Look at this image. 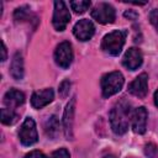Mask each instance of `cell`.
I'll list each match as a JSON object with an SVG mask.
<instances>
[{"label": "cell", "mask_w": 158, "mask_h": 158, "mask_svg": "<svg viewBox=\"0 0 158 158\" xmlns=\"http://www.w3.org/2000/svg\"><path fill=\"white\" fill-rule=\"evenodd\" d=\"M132 112L133 111L131 109V104L125 98H122L114 105L110 111V125L116 135H123L127 131Z\"/></svg>", "instance_id": "6da1fadb"}, {"label": "cell", "mask_w": 158, "mask_h": 158, "mask_svg": "<svg viewBox=\"0 0 158 158\" xmlns=\"http://www.w3.org/2000/svg\"><path fill=\"white\" fill-rule=\"evenodd\" d=\"M126 36H127L126 30H115L105 35L101 41V49L110 56H118L125 44Z\"/></svg>", "instance_id": "7a4b0ae2"}, {"label": "cell", "mask_w": 158, "mask_h": 158, "mask_svg": "<svg viewBox=\"0 0 158 158\" xmlns=\"http://www.w3.org/2000/svg\"><path fill=\"white\" fill-rule=\"evenodd\" d=\"M123 83H125L123 75L117 70L105 74L101 78V81H100L102 96L104 98H110V96L117 94L122 89Z\"/></svg>", "instance_id": "3957f363"}, {"label": "cell", "mask_w": 158, "mask_h": 158, "mask_svg": "<svg viewBox=\"0 0 158 158\" xmlns=\"http://www.w3.org/2000/svg\"><path fill=\"white\" fill-rule=\"evenodd\" d=\"M19 138L23 146H32L38 141V133L33 118L26 117L19 131Z\"/></svg>", "instance_id": "277c9868"}, {"label": "cell", "mask_w": 158, "mask_h": 158, "mask_svg": "<svg viewBox=\"0 0 158 158\" xmlns=\"http://www.w3.org/2000/svg\"><path fill=\"white\" fill-rule=\"evenodd\" d=\"M70 21V12L63 1H54V11L52 17L53 27L57 31H64Z\"/></svg>", "instance_id": "5b68a950"}, {"label": "cell", "mask_w": 158, "mask_h": 158, "mask_svg": "<svg viewBox=\"0 0 158 158\" xmlns=\"http://www.w3.org/2000/svg\"><path fill=\"white\" fill-rule=\"evenodd\" d=\"M91 17L96 22H99L101 25H106V23L114 22L115 17H116V12H115V9L112 5H110L107 2H100L91 10Z\"/></svg>", "instance_id": "8992f818"}, {"label": "cell", "mask_w": 158, "mask_h": 158, "mask_svg": "<svg viewBox=\"0 0 158 158\" xmlns=\"http://www.w3.org/2000/svg\"><path fill=\"white\" fill-rule=\"evenodd\" d=\"M54 60L57 65H59L63 69L69 68V65L73 62V49L72 44L68 41L60 42L54 51Z\"/></svg>", "instance_id": "52a82bcc"}, {"label": "cell", "mask_w": 158, "mask_h": 158, "mask_svg": "<svg viewBox=\"0 0 158 158\" xmlns=\"http://www.w3.org/2000/svg\"><path fill=\"white\" fill-rule=\"evenodd\" d=\"M73 33L79 41H89L95 33V26L90 20L83 19L74 25Z\"/></svg>", "instance_id": "ba28073f"}, {"label": "cell", "mask_w": 158, "mask_h": 158, "mask_svg": "<svg viewBox=\"0 0 158 158\" xmlns=\"http://www.w3.org/2000/svg\"><path fill=\"white\" fill-rule=\"evenodd\" d=\"M75 102H77V96H73L68 102L63 115V128L67 139H73V121L75 112Z\"/></svg>", "instance_id": "9c48e42d"}, {"label": "cell", "mask_w": 158, "mask_h": 158, "mask_svg": "<svg viewBox=\"0 0 158 158\" xmlns=\"http://www.w3.org/2000/svg\"><path fill=\"white\" fill-rule=\"evenodd\" d=\"M147 118H148V112L144 106H139L133 110L132 112V130L135 133L143 135L147 128Z\"/></svg>", "instance_id": "30bf717a"}, {"label": "cell", "mask_w": 158, "mask_h": 158, "mask_svg": "<svg viewBox=\"0 0 158 158\" xmlns=\"http://www.w3.org/2000/svg\"><path fill=\"white\" fill-rule=\"evenodd\" d=\"M142 62H143V56H142V52L136 48V47H132V48H128L122 58V64L125 68L130 69V70H136L138 69L141 65H142Z\"/></svg>", "instance_id": "8fae6325"}, {"label": "cell", "mask_w": 158, "mask_h": 158, "mask_svg": "<svg viewBox=\"0 0 158 158\" xmlns=\"http://www.w3.org/2000/svg\"><path fill=\"white\" fill-rule=\"evenodd\" d=\"M128 91L137 98H144L148 91V75L142 73L135 78V80L128 84Z\"/></svg>", "instance_id": "7c38bea8"}, {"label": "cell", "mask_w": 158, "mask_h": 158, "mask_svg": "<svg viewBox=\"0 0 158 158\" xmlns=\"http://www.w3.org/2000/svg\"><path fill=\"white\" fill-rule=\"evenodd\" d=\"M54 99V93L51 88L43 89V90H38L35 91L31 96V105L35 109H42L43 106L48 105L49 102H52V100Z\"/></svg>", "instance_id": "4fadbf2b"}, {"label": "cell", "mask_w": 158, "mask_h": 158, "mask_svg": "<svg viewBox=\"0 0 158 158\" xmlns=\"http://www.w3.org/2000/svg\"><path fill=\"white\" fill-rule=\"evenodd\" d=\"M23 102H25V94L20 90L10 89L4 95V104L10 109L17 107V106L22 105Z\"/></svg>", "instance_id": "5bb4252c"}, {"label": "cell", "mask_w": 158, "mask_h": 158, "mask_svg": "<svg viewBox=\"0 0 158 158\" xmlns=\"http://www.w3.org/2000/svg\"><path fill=\"white\" fill-rule=\"evenodd\" d=\"M10 73H11V77L16 80H21L23 78V59L20 52H16L15 56L12 57L11 65H10Z\"/></svg>", "instance_id": "9a60e30c"}, {"label": "cell", "mask_w": 158, "mask_h": 158, "mask_svg": "<svg viewBox=\"0 0 158 158\" xmlns=\"http://www.w3.org/2000/svg\"><path fill=\"white\" fill-rule=\"evenodd\" d=\"M44 132L52 139H54L58 136V133H59V121H58L57 116L53 115V116L47 118V121L44 122Z\"/></svg>", "instance_id": "2e32d148"}, {"label": "cell", "mask_w": 158, "mask_h": 158, "mask_svg": "<svg viewBox=\"0 0 158 158\" xmlns=\"http://www.w3.org/2000/svg\"><path fill=\"white\" fill-rule=\"evenodd\" d=\"M19 118V115L12 109H1V122L4 125H14Z\"/></svg>", "instance_id": "e0dca14e"}, {"label": "cell", "mask_w": 158, "mask_h": 158, "mask_svg": "<svg viewBox=\"0 0 158 158\" xmlns=\"http://www.w3.org/2000/svg\"><path fill=\"white\" fill-rule=\"evenodd\" d=\"M91 2L88 0H78V1H70V7L77 14H83L90 7Z\"/></svg>", "instance_id": "ac0fdd59"}, {"label": "cell", "mask_w": 158, "mask_h": 158, "mask_svg": "<svg viewBox=\"0 0 158 158\" xmlns=\"http://www.w3.org/2000/svg\"><path fill=\"white\" fill-rule=\"evenodd\" d=\"M30 16V9L27 6H21L17 7L14 12V19L19 22V21H25L26 19H28Z\"/></svg>", "instance_id": "d6986e66"}, {"label": "cell", "mask_w": 158, "mask_h": 158, "mask_svg": "<svg viewBox=\"0 0 158 158\" xmlns=\"http://www.w3.org/2000/svg\"><path fill=\"white\" fill-rule=\"evenodd\" d=\"M144 153L148 158H158V148L153 143H148L144 146Z\"/></svg>", "instance_id": "ffe728a7"}, {"label": "cell", "mask_w": 158, "mask_h": 158, "mask_svg": "<svg viewBox=\"0 0 158 158\" xmlns=\"http://www.w3.org/2000/svg\"><path fill=\"white\" fill-rule=\"evenodd\" d=\"M69 88H70V81L69 80H63L60 84H59V89H58V93L62 98H65L68 94H69Z\"/></svg>", "instance_id": "44dd1931"}, {"label": "cell", "mask_w": 158, "mask_h": 158, "mask_svg": "<svg viewBox=\"0 0 158 158\" xmlns=\"http://www.w3.org/2000/svg\"><path fill=\"white\" fill-rule=\"evenodd\" d=\"M51 158H70V154L65 148H59L52 153Z\"/></svg>", "instance_id": "7402d4cb"}, {"label": "cell", "mask_w": 158, "mask_h": 158, "mask_svg": "<svg viewBox=\"0 0 158 158\" xmlns=\"http://www.w3.org/2000/svg\"><path fill=\"white\" fill-rule=\"evenodd\" d=\"M149 21L154 26V28L158 31V9H154L149 12Z\"/></svg>", "instance_id": "603a6c76"}, {"label": "cell", "mask_w": 158, "mask_h": 158, "mask_svg": "<svg viewBox=\"0 0 158 158\" xmlns=\"http://www.w3.org/2000/svg\"><path fill=\"white\" fill-rule=\"evenodd\" d=\"M25 158H46V156L40 151H32L25 156Z\"/></svg>", "instance_id": "cb8c5ba5"}, {"label": "cell", "mask_w": 158, "mask_h": 158, "mask_svg": "<svg viewBox=\"0 0 158 158\" xmlns=\"http://www.w3.org/2000/svg\"><path fill=\"white\" fill-rule=\"evenodd\" d=\"M123 16H125L126 19H128V20H136L137 16H138V14H137L136 11H133V10H128V11H125Z\"/></svg>", "instance_id": "d4e9b609"}, {"label": "cell", "mask_w": 158, "mask_h": 158, "mask_svg": "<svg viewBox=\"0 0 158 158\" xmlns=\"http://www.w3.org/2000/svg\"><path fill=\"white\" fill-rule=\"evenodd\" d=\"M1 44H2V57H1V60L4 62V60H6V47H5L4 42H1Z\"/></svg>", "instance_id": "484cf974"}, {"label": "cell", "mask_w": 158, "mask_h": 158, "mask_svg": "<svg viewBox=\"0 0 158 158\" xmlns=\"http://www.w3.org/2000/svg\"><path fill=\"white\" fill-rule=\"evenodd\" d=\"M154 104H156V106L158 107V89H157L156 93H154Z\"/></svg>", "instance_id": "4316f807"}, {"label": "cell", "mask_w": 158, "mask_h": 158, "mask_svg": "<svg viewBox=\"0 0 158 158\" xmlns=\"http://www.w3.org/2000/svg\"><path fill=\"white\" fill-rule=\"evenodd\" d=\"M104 158H115V156H112V154H109V156H105Z\"/></svg>", "instance_id": "83f0119b"}]
</instances>
